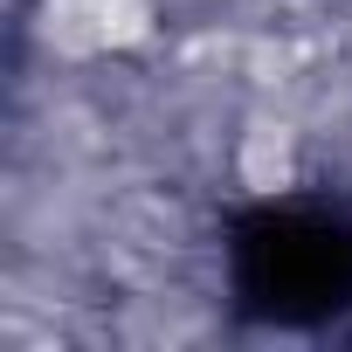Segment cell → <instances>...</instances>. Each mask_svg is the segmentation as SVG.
Returning <instances> with one entry per match:
<instances>
[{
	"mask_svg": "<svg viewBox=\"0 0 352 352\" xmlns=\"http://www.w3.org/2000/svg\"><path fill=\"white\" fill-rule=\"evenodd\" d=\"M235 180H242L249 194H283V187L297 180V138H290L283 118H256V124L242 131V145H235Z\"/></svg>",
	"mask_w": 352,
	"mask_h": 352,
	"instance_id": "cell-1",
	"label": "cell"
},
{
	"mask_svg": "<svg viewBox=\"0 0 352 352\" xmlns=\"http://www.w3.org/2000/svg\"><path fill=\"white\" fill-rule=\"evenodd\" d=\"M97 28H104V49L145 42L152 35V0H97Z\"/></svg>",
	"mask_w": 352,
	"mask_h": 352,
	"instance_id": "cell-2",
	"label": "cell"
}]
</instances>
